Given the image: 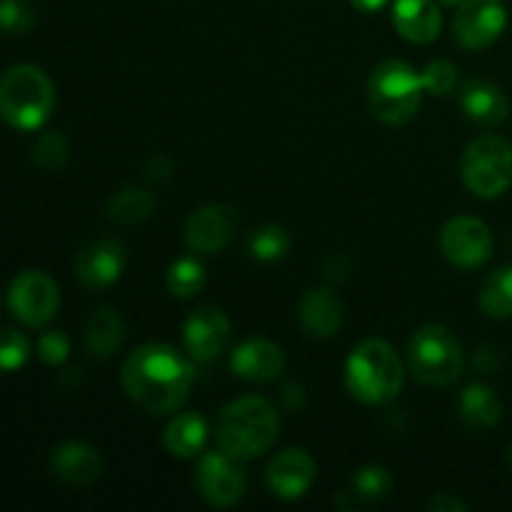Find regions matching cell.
<instances>
[{"label":"cell","instance_id":"cell-1","mask_svg":"<svg viewBox=\"0 0 512 512\" xmlns=\"http://www.w3.org/2000/svg\"><path fill=\"white\" fill-rule=\"evenodd\" d=\"M193 365L170 345L148 343L123 365V388L133 403L153 415L175 413L190 398Z\"/></svg>","mask_w":512,"mask_h":512},{"label":"cell","instance_id":"cell-2","mask_svg":"<svg viewBox=\"0 0 512 512\" xmlns=\"http://www.w3.org/2000/svg\"><path fill=\"white\" fill-rule=\"evenodd\" d=\"M280 418L263 398H238L220 410L218 445L238 460L260 458L278 440Z\"/></svg>","mask_w":512,"mask_h":512},{"label":"cell","instance_id":"cell-3","mask_svg":"<svg viewBox=\"0 0 512 512\" xmlns=\"http://www.w3.org/2000/svg\"><path fill=\"white\" fill-rule=\"evenodd\" d=\"M403 363L390 343L380 338L363 340L345 365L350 395L365 405H385L403 390Z\"/></svg>","mask_w":512,"mask_h":512},{"label":"cell","instance_id":"cell-4","mask_svg":"<svg viewBox=\"0 0 512 512\" xmlns=\"http://www.w3.org/2000/svg\"><path fill=\"white\" fill-rule=\"evenodd\" d=\"M55 108V88L38 65L20 63L0 75V118L15 130H38Z\"/></svg>","mask_w":512,"mask_h":512},{"label":"cell","instance_id":"cell-5","mask_svg":"<svg viewBox=\"0 0 512 512\" xmlns=\"http://www.w3.org/2000/svg\"><path fill=\"white\" fill-rule=\"evenodd\" d=\"M423 78L405 60H383L368 80V105L385 125H405L423 103Z\"/></svg>","mask_w":512,"mask_h":512},{"label":"cell","instance_id":"cell-6","mask_svg":"<svg viewBox=\"0 0 512 512\" xmlns=\"http://www.w3.org/2000/svg\"><path fill=\"white\" fill-rule=\"evenodd\" d=\"M410 370L430 388H448L463 375L465 355L458 338L443 325H425L415 330L408 345Z\"/></svg>","mask_w":512,"mask_h":512},{"label":"cell","instance_id":"cell-7","mask_svg":"<svg viewBox=\"0 0 512 512\" xmlns=\"http://www.w3.org/2000/svg\"><path fill=\"white\" fill-rule=\"evenodd\" d=\"M460 175L478 198H500L512 185V145L498 135L475 138L460 158Z\"/></svg>","mask_w":512,"mask_h":512},{"label":"cell","instance_id":"cell-8","mask_svg":"<svg viewBox=\"0 0 512 512\" xmlns=\"http://www.w3.org/2000/svg\"><path fill=\"white\" fill-rule=\"evenodd\" d=\"M10 313L28 328H43L53 320L60 305V290L43 270H23L8 288Z\"/></svg>","mask_w":512,"mask_h":512},{"label":"cell","instance_id":"cell-9","mask_svg":"<svg viewBox=\"0 0 512 512\" xmlns=\"http://www.w3.org/2000/svg\"><path fill=\"white\" fill-rule=\"evenodd\" d=\"M243 460L233 458L225 450L203 453L195 468V488L200 498L213 508H233L245 493Z\"/></svg>","mask_w":512,"mask_h":512},{"label":"cell","instance_id":"cell-10","mask_svg":"<svg viewBox=\"0 0 512 512\" xmlns=\"http://www.w3.org/2000/svg\"><path fill=\"white\" fill-rule=\"evenodd\" d=\"M440 250L455 268L475 270L493 255V233L483 220L458 215L440 230Z\"/></svg>","mask_w":512,"mask_h":512},{"label":"cell","instance_id":"cell-11","mask_svg":"<svg viewBox=\"0 0 512 512\" xmlns=\"http://www.w3.org/2000/svg\"><path fill=\"white\" fill-rule=\"evenodd\" d=\"M455 15V40L468 50L490 48L508 25L503 0H465Z\"/></svg>","mask_w":512,"mask_h":512},{"label":"cell","instance_id":"cell-12","mask_svg":"<svg viewBox=\"0 0 512 512\" xmlns=\"http://www.w3.org/2000/svg\"><path fill=\"white\" fill-rule=\"evenodd\" d=\"M238 233V213L230 205L210 203L195 210L185 223V243L193 253H218Z\"/></svg>","mask_w":512,"mask_h":512},{"label":"cell","instance_id":"cell-13","mask_svg":"<svg viewBox=\"0 0 512 512\" xmlns=\"http://www.w3.org/2000/svg\"><path fill=\"white\" fill-rule=\"evenodd\" d=\"M318 465L303 448H288L270 460L265 470V485L280 500H298L313 488Z\"/></svg>","mask_w":512,"mask_h":512},{"label":"cell","instance_id":"cell-14","mask_svg":"<svg viewBox=\"0 0 512 512\" xmlns=\"http://www.w3.org/2000/svg\"><path fill=\"white\" fill-rule=\"evenodd\" d=\"M185 350L198 363L218 358L230 343V320L220 308H200L188 318L183 328Z\"/></svg>","mask_w":512,"mask_h":512},{"label":"cell","instance_id":"cell-15","mask_svg":"<svg viewBox=\"0 0 512 512\" xmlns=\"http://www.w3.org/2000/svg\"><path fill=\"white\" fill-rule=\"evenodd\" d=\"M125 248L118 240H95L80 250L75 260V275L88 290L113 285L123 275Z\"/></svg>","mask_w":512,"mask_h":512},{"label":"cell","instance_id":"cell-16","mask_svg":"<svg viewBox=\"0 0 512 512\" xmlns=\"http://www.w3.org/2000/svg\"><path fill=\"white\" fill-rule=\"evenodd\" d=\"M233 373L250 383H273L285 370V353L265 338H250L233 350Z\"/></svg>","mask_w":512,"mask_h":512},{"label":"cell","instance_id":"cell-17","mask_svg":"<svg viewBox=\"0 0 512 512\" xmlns=\"http://www.w3.org/2000/svg\"><path fill=\"white\" fill-rule=\"evenodd\" d=\"M393 25L410 43H433L443 28V15L435 0H395Z\"/></svg>","mask_w":512,"mask_h":512},{"label":"cell","instance_id":"cell-18","mask_svg":"<svg viewBox=\"0 0 512 512\" xmlns=\"http://www.w3.org/2000/svg\"><path fill=\"white\" fill-rule=\"evenodd\" d=\"M298 315L310 338L328 340L343 325V303L330 288H313L300 298Z\"/></svg>","mask_w":512,"mask_h":512},{"label":"cell","instance_id":"cell-19","mask_svg":"<svg viewBox=\"0 0 512 512\" xmlns=\"http://www.w3.org/2000/svg\"><path fill=\"white\" fill-rule=\"evenodd\" d=\"M50 468H53L55 478H60L63 483L73 485V488H85L103 475L105 465L98 450L90 448V445L65 443L55 448Z\"/></svg>","mask_w":512,"mask_h":512},{"label":"cell","instance_id":"cell-20","mask_svg":"<svg viewBox=\"0 0 512 512\" xmlns=\"http://www.w3.org/2000/svg\"><path fill=\"white\" fill-rule=\"evenodd\" d=\"M460 105H463L465 115L480 125H500L510 113L508 98L498 85L488 83V80H470L460 93Z\"/></svg>","mask_w":512,"mask_h":512},{"label":"cell","instance_id":"cell-21","mask_svg":"<svg viewBox=\"0 0 512 512\" xmlns=\"http://www.w3.org/2000/svg\"><path fill=\"white\" fill-rule=\"evenodd\" d=\"M458 413L465 425L475 430H493L503 415V403L495 390L485 383H473L460 393Z\"/></svg>","mask_w":512,"mask_h":512},{"label":"cell","instance_id":"cell-22","mask_svg":"<svg viewBox=\"0 0 512 512\" xmlns=\"http://www.w3.org/2000/svg\"><path fill=\"white\" fill-rule=\"evenodd\" d=\"M85 348L95 358H110L120 350L125 338V323L118 310L98 308L85 323Z\"/></svg>","mask_w":512,"mask_h":512},{"label":"cell","instance_id":"cell-23","mask_svg":"<svg viewBox=\"0 0 512 512\" xmlns=\"http://www.w3.org/2000/svg\"><path fill=\"white\" fill-rule=\"evenodd\" d=\"M205 440H208V425L198 413H183L173 418L165 428L163 443L173 458H195L203 453Z\"/></svg>","mask_w":512,"mask_h":512},{"label":"cell","instance_id":"cell-24","mask_svg":"<svg viewBox=\"0 0 512 512\" xmlns=\"http://www.w3.org/2000/svg\"><path fill=\"white\" fill-rule=\"evenodd\" d=\"M158 208V195L148 188H125L108 200V220L115 225H140Z\"/></svg>","mask_w":512,"mask_h":512},{"label":"cell","instance_id":"cell-25","mask_svg":"<svg viewBox=\"0 0 512 512\" xmlns=\"http://www.w3.org/2000/svg\"><path fill=\"white\" fill-rule=\"evenodd\" d=\"M480 310L493 320L512 318V265L500 268L485 280L478 298Z\"/></svg>","mask_w":512,"mask_h":512},{"label":"cell","instance_id":"cell-26","mask_svg":"<svg viewBox=\"0 0 512 512\" xmlns=\"http://www.w3.org/2000/svg\"><path fill=\"white\" fill-rule=\"evenodd\" d=\"M393 490V475L380 465H365V468L355 470L350 488L345 493L355 498V508L358 505H370L385 500Z\"/></svg>","mask_w":512,"mask_h":512},{"label":"cell","instance_id":"cell-27","mask_svg":"<svg viewBox=\"0 0 512 512\" xmlns=\"http://www.w3.org/2000/svg\"><path fill=\"white\" fill-rule=\"evenodd\" d=\"M290 250V235L280 225H263L248 238V253L260 263L283 260Z\"/></svg>","mask_w":512,"mask_h":512},{"label":"cell","instance_id":"cell-28","mask_svg":"<svg viewBox=\"0 0 512 512\" xmlns=\"http://www.w3.org/2000/svg\"><path fill=\"white\" fill-rule=\"evenodd\" d=\"M168 290L175 298H193L205 285V268L195 258H180L168 268Z\"/></svg>","mask_w":512,"mask_h":512},{"label":"cell","instance_id":"cell-29","mask_svg":"<svg viewBox=\"0 0 512 512\" xmlns=\"http://www.w3.org/2000/svg\"><path fill=\"white\" fill-rule=\"evenodd\" d=\"M68 140L60 133H43L33 145V160L45 173H55L68 163Z\"/></svg>","mask_w":512,"mask_h":512},{"label":"cell","instance_id":"cell-30","mask_svg":"<svg viewBox=\"0 0 512 512\" xmlns=\"http://www.w3.org/2000/svg\"><path fill=\"white\" fill-rule=\"evenodd\" d=\"M30 343L23 333L13 328L0 330V373H13L28 363Z\"/></svg>","mask_w":512,"mask_h":512},{"label":"cell","instance_id":"cell-31","mask_svg":"<svg viewBox=\"0 0 512 512\" xmlns=\"http://www.w3.org/2000/svg\"><path fill=\"white\" fill-rule=\"evenodd\" d=\"M425 93L430 95H450L458 85V68L450 60H433L420 73Z\"/></svg>","mask_w":512,"mask_h":512},{"label":"cell","instance_id":"cell-32","mask_svg":"<svg viewBox=\"0 0 512 512\" xmlns=\"http://www.w3.org/2000/svg\"><path fill=\"white\" fill-rule=\"evenodd\" d=\"M35 23V13L23 0H0V30L3 33H28Z\"/></svg>","mask_w":512,"mask_h":512},{"label":"cell","instance_id":"cell-33","mask_svg":"<svg viewBox=\"0 0 512 512\" xmlns=\"http://www.w3.org/2000/svg\"><path fill=\"white\" fill-rule=\"evenodd\" d=\"M70 355V340L63 330H48L38 338V358L45 365H63Z\"/></svg>","mask_w":512,"mask_h":512},{"label":"cell","instance_id":"cell-34","mask_svg":"<svg viewBox=\"0 0 512 512\" xmlns=\"http://www.w3.org/2000/svg\"><path fill=\"white\" fill-rule=\"evenodd\" d=\"M428 508L435 510V512H463V510H468V505H465L463 500L455 498V495L438 493L433 500H430Z\"/></svg>","mask_w":512,"mask_h":512},{"label":"cell","instance_id":"cell-35","mask_svg":"<svg viewBox=\"0 0 512 512\" xmlns=\"http://www.w3.org/2000/svg\"><path fill=\"white\" fill-rule=\"evenodd\" d=\"M353 8L363 10V13H375V10H383L390 0H350Z\"/></svg>","mask_w":512,"mask_h":512},{"label":"cell","instance_id":"cell-36","mask_svg":"<svg viewBox=\"0 0 512 512\" xmlns=\"http://www.w3.org/2000/svg\"><path fill=\"white\" fill-rule=\"evenodd\" d=\"M440 3H443V5H463L465 0H440Z\"/></svg>","mask_w":512,"mask_h":512},{"label":"cell","instance_id":"cell-37","mask_svg":"<svg viewBox=\"0 0 512 512\" xmlns=\"http://www.w3.org/2000/svg\"><path fill=\"white\" fill-rule=\"evenodd\" d=\"M508 463H510V468H512V445H510V450H508Z\"/></svg>","mask_w":512,"mask_h":512}]
</instances>
